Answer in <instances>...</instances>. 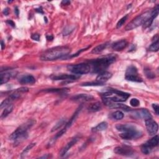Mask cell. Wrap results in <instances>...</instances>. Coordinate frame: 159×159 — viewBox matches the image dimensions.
Returning a JSON list of instances; mask_svg holds the SVG:
<instances>
[{
  "label": "cell",
  "mask_w": 159,
  "mask_h": 159,
  "mask_svg": "<svg viewBox=\"0 0 159 159\" xmlns=\"http://www.w3.org/2000/svg\"><path fill=\"white\" fill-rule=\"evenodd\" d=\"M19 81L22 85L33 84L36 82V79L32 75H24L21 76L19 80Z\"/></svg>",
  "instance_id": "d6986e66"
},
{
  "label": "cell",
  "mask_w": 159,
  "mask_h": 159,
  "mask_svg": "<svg viewBox=\"0 0 159 159\" xmlns=\"http://www.w3.org/2000/svg\"><path fill=\"white\" fill-rule=\"evenodd\" d=\"M78 140H79V137H76L73 138V139H72L71 140H70V142H68L67 144L65 146V147H63V148L61 150V151H60V155L61 157H62V156H63V155H65V154H67V153L68 152V151L70 149H71L72 147L74 145H75L76 142H78Z\"/></svg>",
  "instance_id": "4fadbf2b"
},
{
  "label": "cell",
  "mask_w": 159,
  "mask_h": 159,
  "mask_svg": "<svg viewBox=\"0 0 159 159\" xmlns=\"http://www.w3.org/2000/svg\"><path fill=\"white\" fill-rule=\"evenodd\" d=\"M67 68L70 72L77 75H83L88 73L91 70L90 65L87 63H80L76 65H70L67 66Z\"/></svg>",
  "instance_id": "5b68a950"
},
{
  "label": "cell",
  "mask_w": 159,
  "mask_h": 159,
  "mask_svg": "<svg viewBox=\"0 0 159 159\" xmlns=\"http://www.w3.org/2000/svg\"><path fill=\"white\" fill-rule=\"evenodd\" d=\"M145 75L147 76V78H154L155 77V74L153 73L150 69H145L144 70Z\"/></svg>",
  "instance_id": "8d00e7d4"
},
{
  "label": "cell",
  "mask_w": 159,
  "mask_h": 159,
  "mask_svg": "<svg viewBox=\"0 0 159 159\" xmlns=\"http://www.w3.org/2000/svg\"><path fill=\"white\" fill-rule=\"evenodd\" d=\"M36 123V121L34 120H29L26 123L23 124L22 125L20 126L19 127H17L16 129V130H15L12 134H11L9 136V139L11 140H14L17 137L19 136V135L27 132V131L30 129L34 124Z\"/></svg>",
  "instance_id": "8992f818"
},
{
  "label": "cell",
  "mask_w": 159,
  "mask_h": 159,
  "mask_svg": "<svg viewBox=\"0 0 159 159\" xmlns=\"http://www.w3.org/2000/svg\"><path fill=\"white\" fill-rule=\"evenodd\" d=\"M36 145V143H32L31 144H29V145H27L26 148L24 149V150L22 151V152L21 153V158H24V157H26V155L27 154V153L30 151L33 147Z\"/></svg>",
  "instance_id": "f546056e"
},
{
  "label": "cell",
  "mask_w": 159,
  "mask_h": 159,
  "mask_svg": "<svg viewBox=\"0 0 159 159\" xmlns=\"http://www.w3.org/2000/svg\"><path fill=\"white\" fill-rule=\"evenodd\" d=\"M135 114L140 117V118L144 119L145 120L150 118H152L150 113L147 109H140L137 111H135Z\"/></svg>",
  "instance_id": "e0dca14e"
},
{
  "label": "cell",
  "mask_w": 159,
  "mask_h": 159,
  "mask_svg": "<svg viewBox=\"0 0 159 159\" xmlns=\"http://www.w3.org/2000/svg\"><path fill=\"white\" fill-rule=\"evenodd\" d=\"M142 133L137 130H135L134 131L130 132H122L119 134V136L124 140H132V139H136L142 137Z\"/></svg>",
  "instance_id": "9c48e42d"
},
{
  "label": "cell",
  "mask_w": 159,
  "mask_h": 159,
  "mask_svg": "<svg viewBox=\"0 0 159 159\" xmlns=\"http://www.w3.org/2000/svg\"><path fill=\"white\" fill-rule=\"evenodd\" d=\"M1 49L3 50L4 48L5 45H4V42H3V40L1 41Z\"/></svg>",
  "instance_id": "7dc6e473"
},
{
  "label": "cell",
  "mask_w": 159,
  "mask_h": 159,
  "mask_svg": "<svg viewBox=\"0 0 159 159\" xmlns=\"http://www.w3.org/2000/svg\"><path fill=\"white\" fill-rule=\"evenodd\" d=\"M70 49L68 47H56L46 50L41 55L40 58L42 61H53L67 56L70 53Z\"/></svg>",
  "instance_id": "6da1fadb"
},
{
  "label": "cell",
  "mask_w": 159,
  "mask_h": 159,
  "mask_svg": "<svg viewBox=\"0 0 159 159\" xmlns=\"http://www.w3.org/2000/svg\"><path fill=\"white\" fill-rule=\"evenodd\" d=\"M158 6H157L156 8L154 9L151 12V14H150V16L149 18L144 23L143 27L144 29H145L147 27H150L151 26V24H152L153 21L154 20V19L158 16Z\"/></svg>",
  "instance_id": "9a60e30c"
},
{
  "label": "cell",
  "mask_w": 159,
  "mask_h": 159,
  "mask_svg": "<svg viewBox=\"0 0 159 159\" xmlns=\"http://www.w3.org/2000/svg\"><path fill=\"white\" fill-rule=\"evenodd\" d=\"M62 4H64V5H68L69 4H70V1H66V0H65V1H63L62 2Z\"/></svg>",
  "instance_id": "f6af8a7d"
},
{
  "label": "cell",
  "mask_w": 159,
  "mask_h": 159,
  "mask_svg": "<svg viewBox=\"0 0 159 159\" xmlns=\"http://www.w3.org/2000/svg\"><path fill=\"white\" fill-rule=\"evenodd\" d=\"M127 19V15L125 16L124 17H122V18L118 21V22L117 23V25H116L117 29H119V28H120L121 26H122V25H123L124 24L125 22L126 21Z\"/></svg>",
  "instance_id": "d590c367"
},
{
  "label": "cell",
  "mask_w": 159,
  "mask_h": 159,
  "mask_svg": "<svg viewBox=\"0 0 159 159\" xmlns=\"http://www.w3.org/2000/svg\"><path fill=\"white\" fill-rule=\"evenodd\" d=\"M53 39H54V37H53L52 35H50V36H49V35L47 36V39L48 40H53Z\"/></svg>",
  "instance_id": "bcb514c9"
},
{
  "label": "cell",
  "mask_w": 159,
  "mask_h": 159,
  "mask_svg": "<svg viewBox=\"0 0 159 159\" xmlns=\"http://www.w3.org/2000/svg\"><path fill=\"white\" fill-rule=\"evenodd\" d=\"M3 14L5 15V16H8L9 14V10H8V8H6L4 9L3 11Z\"/></svg>",
  "instance_id": "7bdbcfd3"
},
{
  "label": "cell",
  "mask_w": 159,
  "mask_h": 159,
  "mask_svg": "<svg viewBox=\"0 0 159 159\" xmlns=\"http://www.w3.org/2000/svg\"><path fill=\"white\" fill-rule=\"evenodd\" d=\"M151 14V12H145L142 14L134 18L131 22H130L126 27V31H131L134 29L138 27L139 26L143 25L144 23L148 19Z\"/></svg>",
  "instance_id": "277c9868"
},
{
  "label": "cell",
  "mask_w": 159,
  "mask_h": 159,
  "mask_svg": "<svg viewBox=\"0 0 159 159\" xmlns=\"http://www.w3.org/2000/svg\"><path fill=\"white\" fill-rule=\"evenodd\" d=\"M89 47H86V48H85V49H81V50H79V51H78L77 53H76V54H75L74 55L71 56V57H76V56H78L79 54H80V53H81V52H83V51L86 50V49H88L89 48Z\"/></svg>",
  "instance_id": "60d3db41"
},
{
  "label": "cell",
  "mask_w": 159,
  "mask_h": 159,
  "mask_svg": "<svg viewBox=\"0 0 159 159\" xmlns=\"http://www.w3.org/2000/svg\"><path fill=\"white\" fill-rule=\"evenodd\" d=\"M108 128V124L106 122H102L99 123L98 125H97L96 127L92 128V132H101L104 130H106Z\"/></svg>",
  "instance_id": "ffe728a7"
},
{
  "label": "cell",
  "mask_w": 159,
  "mask_h": 159,
  "mask_svg": "<svg viewBox=\"0 0 159 159\" xmlns=\"http://www.w3.org/2000/svg\"><path fill=\"white\" fill-rule=\"evenodd\" d=\"M50 78L53 80H65V81H71L75 80L78 78L76 75H68V74H61L58 75L52 76Z\"/></svg>",
  "instance_id": "7c38bea8"
},
{
  "label": "cell",
  "mask_w": 159,
  "mask_h": 159,
  "mask_svg": "<svg viewBox=\"0 0 159 159\" xmlns=\"http://www.w3.org/2000/svg\"><path fill=\"white\" fill-rule=\"evenodd\" d=\"M152 108L154 109V111L155 112V113L158 115V111H159V108H158V105L157 104H152Z\"/></svg>",
  "instance_id": "f35d334b"
},
{
  "label": "cell",
  "mask_w": 159,
  "mask_h": 159,
  "mask_svg": "<svg viewBox=\"0 0 159 159\" xmlns=\"http://www.w3.org/2000/svg\"><path fill=\"white\" fill-rule=\"evenodd\" d=\"M6 23H7V24H8V25H9V26H12L13 27H15V23H14L13 21H11V20H8V21H6Z\"/></svg>",
  "instance_id": "b9f144b4"
},
{
  "label": "cell",
  "mask_w": 159,
  "mask_h": 159,
  "mask_svg": "<svg viewBox=\"0 0 159 159\" xmlns=\"http://www.w3.org/2000/svg\"><path fill=\"white\" fill-rule=\"evenodd\" d=\"M115 60L116 57L113 55H110L91 60L89 63L91 65L93 72L101 73L105 71V70Z\"/></svg>",
  "instance_id": "7a4b0ae2"
},
{
  "label": "cell",
  "mask_w": 159,
  "mask_h": 159,
  "mask_svg": "<svg viewBox=\"0 0 159 159\" xmlns=\"http://www.w3.org/2000/svg\"><path fill=\"white\" fill-rule=\"evenodd\" d=\"M114 152L117 155L123 156H132L134 155V151L130 147L127 146H119L117 147L114 150Z\"/></svg>",
  "instance_id": "30bf717a"
},
{
  "label": "cell",
  "mask_w": 159,
  "mask_h": 159,
  "mask_svg": "<svg viewBox=\"0 0 159 159\" xmlns=\"http://www.w3.org/2000/svg\"><path fill=\"white\" fill-rule=\"evenodd\" d=\"M13 109V104L12 103H11L7 105L6 106H5L3 109V112L1 114V118L3 119L4 117H6L9 114H10L11 112H12Z\"/></svg>",
  "instance_id": "44dd1931"
},
{
  "label": "cell",
  "mask_w": 159,
  "mask_h": 159,
  "mask_svg": "<svg viewBox=\"0 0 159 159\" xmlns=\"http://www.w3.org/2000/svg\"><path fill=\"white\" fill-rule=\"evenodd\" d=\"M158 139H159V137H158V135H154V137H152L150 140L147 141V142L145 144L147 145V146H149V147H150L151 149H152V148H154V147L158 145Z\"/></svg>",
  "instance_id": "cb8c5ba5"
},
{
  "label": "cell",
  "mask_w": 159,
  "mask_h": 159,
  "mask_svg": "<svg viewBox=\"0 0 159 159\" xmlns=\"http://www.w3.org/2000/svg\"><path fill=\"white\" fill-rule=\"evenodd\" d=\"M67 124V122H66V119H60L59 121H58L56 123V124H55V126L52 127V130H51V132H54V131L58 130V129H60L64 124Z\"/></svg>",
  "instance_id": "f1b7e54d"
},
{
  "label": "cell",
  "mask_w": 159,
  "mask_h": 159,
  "mask_svg": "<svg viewBox=\"0 0 159 159\" xmlns=\"http://www.w3.org/2000/svg\"><path fill=\"white\" fill-rule=\"evenodd\" d=\"M102 96L108 98L113 102L119 103L126 101L130 96V94L117 90L109 88L106 91L102 94Z\"/></svg>",
  "instance_id": "3957f363"
},
{
  "label": "cell",
  "mask_w": 159,
  "mask_h": 159,
  "mask_svg": "<svg viewBox=\"0 0 159 159\" xmlns=\"http://www.w3.org/2000/svg\"><path fill=\"white\" fill-rule=\"evenodd\" d=\"M44 92H51V93H65L68 91V89H47L42 90Z\"/></svg>",
  "instance_id": "836d02e7"
},
{
  "label": "cell",
  "mask_w": 159,
  "mask_h": 159,
  "mask_svg": "<svg viewBox=\"0 0 159 159\" xmlns=\"http://www.w3.org/2000/svg\"><path fill=\"white\" fill-rule=\"evenodd\" d=\"M124 113L121 111H116L111 114V117L114 120L119 121L123 119Z\"/></svg>",
  "instance_id": "83f0119b"
},
{
  "label": "cell",
  "mask_w": 159,
  "mask_h": 159,
  "mask_svg": "<svg viewBox=\"0 0 159 159\" xmlns=\"http://www.w3.org/2000/svg\"><path fill=\"white\" fill-rule=\"evenodd\" d=\"M152 149H151L150 147H149V146H147L145 144L142 146V147H141V151H142V152L145 155L149 154L151 152V151H152Z\"/></svg>",
  "instance_id": "d6a6232c"
},
{
  "label": "cell",
  "mask_w": 159,
  "mask_h": 159,
  "mask_svg": "<svg viewBox=\"0 0 159 159\" xmlns=\"http://www.w3.org/2000/svg\"><path fill=\"white\" fill-rule=\"evenodd\" d=\"M28 137V133L27 132L23 133L21 135H19L14 140V144L15 146H17L21 144L23 141L25 140Z\"/></svg>",
  "instance_id": "484cf974"
},
{
  "label": "cell",
  "mask_w": 159,
  "mask_h": 159,
  "mask_svg": "<svg viewBox=\"0 0 159 159\" xmlns=\"http://www.w3.org/2000/svg\"><path fill=\"white\" fill-rule=\"evenodd\" d=\"M14 75L12 73L6 72L4 73H1V76H0V84L3 85L4 83H7V82L10 80Z\"/></svg>",
  "instance_id": "603a6c76"
},
{
  "label": "cell",
  "mask_w": 159,
  "mask_h": 159,
  "mask_svg": "<svg viewBox=\"0 0 159 159\" xmlns=\"http://www.w3.org/2000/svg\"><path fill=\"white\" fill-rule=\"evenodd\" d=\"M104 83H102V82H99L96 81L95 82H88V83H85L83 84H81V86H102L104 85Z\"/></svg>",
  "instance_id": "4dcf8cb0"
},
{
  "label": "cell",
  "mask_w": 159,
  "mask_h": 159,
  "mask_svg": "<svg viewBox=\"0 0 159 159\" xmlns=\"http://www.w3.org/2000/svg\"><path fill=\"white\" fill-rule=\"evenodd\" d=\"M159 48V42H158V40L157 39L155 42L154 43H153L150 47L149 50L151 52H157Z\"/></svg>",
  "instance_id": "1f68e13d"
},
{
  "label": "cell",
  "mask_w": 159,
  "mask_h": 159,
  "mask_svg": "<svg viewBox=\"0 0 159 159\" xmlns=\"http://www.w3.org/2000/svg\"><path fill=\"white\" fill-rule=\"evenodd\" d=\"M130 104L133 107H137L140 104V102L137 99L132 98L130 101Z\"/></svg>",
  "instance_id": "74e56055"
},
{
  "label": "cell",
  "mask_w": 159,
  "mask_h": 159,
  "mask_svg": "<svg viewBox=\"0 0 159 159\" xmlns=\"http://www.w3.org/2000/svg\"><path fill=\"white\" fill-rule=\"evenodd\" d=\"M111 77H112L111 73L106 71H104L99 73V75L97 76V77L96 78V81L104 83V81H106L107 80H109Z\"/></svg>",
  "instance_id": "ac0fdd59"
},
{
  "label": "cell",
  "mask_w": 159,
  "mask_h": 159,
  "mask_svg": "<svg viewBox=\"0 0 159 159\" xmlns=\"http://www.w3.org/2000/svg\"><path fill=\"white\" fill-rule=\"evenodd\" d=\"M125 78L126 80L131 81H135V82L142 81V79L138 75L137 69L136 68V67L133 65L129 66L127 68L126 72Z\"/></svg>",
  "instance_id": "52a82bcc"
},
{
  "label": "cell",
  "mask_w": 159,
  "mask_h": 159,
  "mask_svg": "<svg viewBox=\"0 0 159 159\" xmlns=\"http://www.w3.org/2000/svg\"><path fill=\"white\" fill-rule=\"evenodd\" d=\"M74 28L75 27L73 26H68L66 28H65L63 31V36H68L70 34H71L72 32L73 31Z\"/></svg>",
  "instance_id": "e575fe53"
},
{
  "label": "cell",
  "mask_w": 159,
  "mask_h": 159,
  "mask_svg": "<svg viewBox=\"0 0 159 159\" xmlns=\"http://www.w3.org/2000/svg\"><path fill=\"white\" fill-rule=\"evenodd\" d=\"M145 122L147 131L148 132L149 134L150 135H155L158 132V124L155 121L153 120L152 118L146 119L145 120Z\"/></svg>",
  "instance_id": "ba28073f"
},
{
  "label": "cell",
  "mask_w": 159,
  "mask_h": 159,
  "mask_svg": "<svg viewBox=\"0 0 159 159\" xmlns=\"http://www.w3.org/2000/svg\"><path fill=\"white\" fill-rule=\"evenodd\" d=\"M14 13H15V14H16L17 16H18L19 13V11L18 8H17V7H16V8H14Z\"/></svg>",
  "instance_id": "ee69618b"
},
{
  "label": "cell",
  "mask_w": 159,
  "mask_h": 159,
  "mask_svg": "<svg viewBox=\"0 0 159 159\" xmlns=\"http://www.w3.org/2000/svg\"><path fill=\"white\" fill-rule=\"evenodd\" d=\"M117 131H119L122 132H130L137 130V129L135 127L134 125L129 124H118L116 126Z\"/></svg>",
  "instance_id": "5bb4252c"
},
{
  "label": "cell",
  "mask_w": 159,
  "mask_h": 159,
  "mask_svg": "<svg viewBox=\"0 0 159 159\" xmlns=\"http://www.w3.org/2000/svg\"><path fill=\"white\" fill-rule=\"evenodd\" d=\"M108 44H109V42H106V43L100 44V45L96 46V47H95L92 50L91 53L93 54H100V53L102 52L107 47Z\"/></svg>",
  "instance_id": "7402d4cb"
},
{
  "label": "cell",
  "mask_w": 159,
  "mask_h": 159,
  "mask_svg": "<svg viewBox=\"0 0 159 159\" xmlns=\"http://www.w3.org/2000/svg\"><path fill=\"white\" fill-rule=\"evenodd\" d=\"M81 109V106L76 111V112L74 113V114L73 115V116L71 117V119H70V121L68 122H67V124H65V127L67 129H68L69 127H70L72 126V124L74 122V121H75V119H76V117H77V116H78L79 113L80 112Z\"/></svg>",
  "instance_id": "d4e9b609"
},
{
  "label": "cell",
  "mask_w": 159,
  "mask_h": 159,
  "mask_svg": "<svg viewBox=\"0 0 159 159\" xmlns=\"http://www.w3.org/2000/svg\"><path fill=\"white\" fill-rule=\"evenodd\" d=\"M72 100L76 102H88L92 101L94 99V97L88 94H79V95L73 96L71 99Z\"/></svg>",
  "instance_id": "8fae6325"
},
{
  "label": "cell",
  "mask_w": 159,
  "mask_h": 159,
  "mask_svg": "<svg viewBox=\"0 0 159 159\" xmlns=\"http://www.w3.org/2000/svg\"><path fill=\"white\" fill-rule=\"evenodd\" d=\"M31 38L34 40L39 41L40 39V35L38 34H34L31 36Z\"/></svg>",
  "instance_id": "ab89813d"
},
{
  "label": "cell",
  "mask_w": 159,
  "mask_h": 159,
  "mask_svg": "<svg viewBox=\"0 0 159 159\" xmlns=\"http://www.w3.org/2000/svg\"><path fill=\"white\" fill-rule=\"evenodd\" d=\"M101 109V104L99 102L92 103L88 107V111H90L91 112H96L99 111Z\"/></svg>",
  "instance_id": "4316f807"
},
{
  "label": "cell",
  "mask_w": 159,
  "mask_h": 159,
  "mask_svg": "<svg viewBox=\"0 0 159 159\" xmlns=\"http://www.w3.org/2000/svg\"><path fill=\"white\" fill-rule=\"evenodd\" d=\"M127 45V42L126 40H121L114 43L112 45V49L115 51H121L125 49Z\"/></svg>",
  "instance_id": "2e32d148"
}]
</instances>
